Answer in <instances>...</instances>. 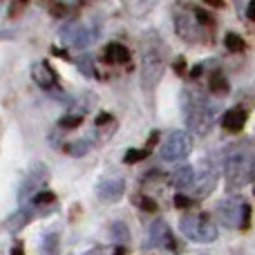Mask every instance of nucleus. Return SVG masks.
I'll list each match as a JSON object with an SVG mask.
<instances>
[{
  "mask_svg": "<svg viewBox=\"0 0 255 255\" xmlns=\"http://www.w3.org/2000/svg\"><path fill=\"white\" fill-rule=\"evenodd\" d=\"M181 110L190 132L199 136H206L215 126V119L220 115V103L208 99L206 94L197 90H184L181 92Z\"/></svg>",
  "mask_w": 255,
  "mask_h": 255,
  "instance_id": "obj_1",
  "label": "nucleus"
},
{
  "mask_svg": "<svg viewBox=\"0 0 255 255\" xmlns=\"http://www.w3.org/2000/svg\"><path fill=\"white\" fill-rule=\"evenodd\" d=\"M255 175V159L247 145H233L224 157V179L231 190L249 186Z\"/></svg>",
  "mask_w": 255,
  "mask_h": 255,
  "instance_id": "obj_2",
  "label": "nucleus"
},
{
  "mask_svg": "<svg viewBox=\"0 0 255 255\" xmlns=\"http://www.w3.org/2000/svg\"><path fill=\"white\" fill-rule=\"evenodd\" d=\"M166 70V54H163L161 40L154 36L143 49V58H141V88L145 94H152L154 88L159 85Z\"/></svg>",
  "mask_w": 255,
  "mask_h": 255,
  "instance_id": "obj_3",
  "label": "nucleus"
},
{
  "mask_svg": "<svg viewBox=\"0 0 255 255\" xmlns=\"http://www.w3.org/2000/svg\"><path fill=\"white\" fill-rule=\"evenodd\" d=\"M179 231L190 240V242H197V244H211V242H215L217 235H220L215 222H213L208 215H204V213L184 215L179 222Z\"/></svg>",
  "mask_w": 255,
  "mask_h": 255,
  "instance_id": "obj_4",
  "label": "nucleus"
},
{
  "mask_svg": "<svg viewBox=\"0 0 255 255\" xmlns=\"http://www.w3.org/2000/svg\"><path fill=\"white\" fill-rule=\"evenodd\" d=\"M63 45H70L76 49H85L92 43H97V38L101 36V25L99 22H81V20H70L61 27L58 31Z\"/></svg>",
  "mask_w": 255,
  "mask_h": 255,
  "instance_id": "obj_5",
  "label": "nucleus"
},
{
  "mask_svg": "<svg viewBox=\"0 0 255 255\" xmlns=\"http://www.w3.org/2000/svg\"><path fill=\"white\" fill-rule=\"evenodd\" d=\"M217 217L229 229H249L251 224V206L238 195L224 197L217 204Z\"/></svg>",
  "mask_w": 255,
  "mask_h": 255,
  "instance_id": "obj_6",
  "label": "nucleus"
},
{
  "mask_svg": "<svg viewBox=\"0 0 255 255\" xmlns=\"http://www.w3.org/2000/svg\"><path fill=\"white\" fill-rule=\"evenodd\" d=\"M193 152V136L184 130H175L166 136V141L161 143V154L163 161L168 163H177V161H184L188 154Z\"/></svg>",
  "mask_w": 255,
  "mask_h": 255,
  "instance_id": "obj_7",
  "label": "nucleus"
},
{
  "mask_svg": "<svg viewBox=\"0 0 255 255\" xmlns=\"http://www.w3.org/2000/svg\"><path fill=\"white\" fill-rule=\"evenodd\" d=\"M47 179H49L47 166H45L43 161L31 163L29 170H27V175H25V179L20 181V188H18V204H20V206L29 204L31 197H34V195L38 193L45 184H47Z\"/></svg>",
  "mask_w": 255,
  "mask_h": 255,
  "instance_id": "obj_8",
  "label": "nucleus"
},
{
  "mask_svg": "<svg viewBox=\"0 0 255 255\" xmlns=\"http://www.w3.org/2000/svg\"><path fill=\"white\" fill-rule=\"evenodd\" d=\"M206 29L202 22H199L197 13L195 11H177L175 13V31L179 38H184L186 43H199V40L206 38Z\"/></svg>",
  "mask_w": 255,
  "mask_h": 255,
  "instance_id": "obj_9",
  "label": "nucleus"
},
{
  "mask_svg": "<svg viewBox=\"0 0 255 255\" xmlns=\"http://www.w3.org/2000/svg\"><path fill=\"white\" fill-rule=\"evenodd\" d=\"M217 179H220L217 168L213 166V163H204V166L195 172V181H193V186H190V188H193V193H195V197H197V199L208 197V195L215 190Z\"/></svg>",
  "mask_w": 255,
  "mask_h": 255,
  "instance_id": "obj_10",
  "label": "nucleus"
},
{
  "mask_svg": "<svg viewBox=\"0 0 255 255\" xmlns=\"http://www.w3.org/2000/svg\"><path fill=\"white\" fill-rule=\"evenodd\" d=\"M148 240H150V247H154V249H166V251H175L177 249L175 235H172V231H170V226H168L166 220L150 222Z\"/></svg>",
  "mask_w": 255,
  "mask_h": 255,
  "instance_id": "obj_11",
  "label": "nucleus"
},
{
  "mask_svg": "<svg viewBox=\"0 0 255 255\" xmlns=\"http://www.w3.org/2000/svg\"><path fill=\"white\" fill-rule=\"evenodd\" d=\"M97 195L108 204L119 202V199L126 195V179L124 177H106V179L99 181Z\"/></svg>",
  "mask_w": 255,
  "mask_h": 255,
  "instance_id": "obj_12",
  "label": "nucleus"
},
{
  "mask_svg": "<svg viewBox=\"0 0 255 255\" xmlns=\"http://www.w3.org/2000/svg\"><path fill=\"white\" fill-rule=\"evenodd\" d=\"M31 79H34V83L38 85V88H43L45 92H54V90L58 88V76L47 61H38L31 65Z\"/></svg>",
  "mask_w": 255,
  "mask_h": 255,
  "instance_id": "obj_13",
  "label": "nucleus"
},
{
  "mask_svg": "<svg viewBox=\"0 0 255 255\" xmlns=\"http://www.w3.org/2000/svg\"><path fill=\"white\" fill-rule=\"evenodd\" d=\"M247 119H249L247 110H242V108H231V110H226L224 117H222V126L229 132H240L247 126Z\"/></svg>",
  "mask_w": 255,
  "mask_h": 255,
  "instance_id": "obj_14",
  "label": "nucleus"
},
{
  "mask_svg": "<svg viewBox=\"0 0 255 255\" xmlns=\"http://www.w3.org/2000/svg\"><path fill=\"white\" fill-rule=\"evenodd\" d=\"M195 181V168L188 166V163H184V166L175 168L170 175V184L175 186V188H190Z\"/></svg>",
  "mask_w": 255,
  "mask_h": 255,
  "instance_id": "obj_15",
  "label": "nucleus"
},
{
  "mask_svg": "<svg viewBox=\"0 0 255 255\" xmlns=\"http://www.w3.org/2000/svg\"><path fill=\"white\" fill-rule=\"evenodd\" d=\"M103 58H106L108 63H112V65H117V63L124 65V63L130 61V49L121 43H110L106 47V52H103Z\"/></svg>",
  "mask_w": 255,
  "mask_h": 255,
  "instance_id": "obj_16",
  "label": "nucleus"
},
{
  "mask_svg": "<svg viewBox=\"0 0 255 255\" xmlns=\"http://www.w3.org/2000/svg\"><path fill=\"white\" fill-rule=\"evenodd\" d=\"M31 217H34V213H31V208H27V204H25V206H20L11 217H9L7 224H4V229L11 231V233H16V231L25 229V226L29 224Z\"/></svg>",
  "mask_w": 255,
  "mask_h": 255,
  "instance_id": "obj_17",
  "label": "nucleus"
},
{
  "mask_svg": "<svg viewBox=\"0 0 255 255\" xmlns=\"http://www.w3.org/2000/svg\"><path fill=\"white\" fill-rule=\"evenodd\" d=\"M92 143H94V141L90 139V136H85V139H76V141H70V143L63 145V152L72 154V157H83V154L90 152Z\"/></svg>",
  "mask_w": 255,
  "mask_h": 255,
  "instance_id": "obj_18",
  "label": "nucleus"
},
{
  "mask_svg": "<svg viewBox=\"0 0 255 255\" xmlns=\"http://www.w3.org/2000/svg\"><path fill=\"white\" fill-rule=\"evenodd\" d=\"M208 90H211L213 94H226L231 90V85L222 72H215V74H211V79H208Z\"/></svg>",
  "mask_w": 255,
  "mask_h": 255,
  "instance_id": "obj_19",
  "label": "nucleus"
},
{
  "mask_svg": "<svg viewBox=\"0 0 255 255\" xmlns=\"http://www.w3.org/2000/svg\"><path fill=\"white\" fill-rule=\"evenodd\" d=\"M224 45H226V49H229V52H233V54H240V52H244V49H247L244 38L240 34H233V31H229V34L224 36Z\"/></svg>",
  "mask_w": 255,
  "mask_h": 255,
  "instance_id": "obj_20",
  "label": "nucleus"
},
{
  "mask_svg": "<svg viewBox=\"0 0 255 255\" xmlns=\"http://www.w3.org/2000/svg\"><path fill=\"white\" fill-rule=\"evenodd\" d=\"M110 235H112V240H117V242H128V240H130V229H128L126 222L117 220L110 224Z\"/></svg>",
  "mask_w": 255,
  "mask_h": 255,
  "instance_id": "obj_21",
  "label": "nucleus"
},
{
  "mask_svg": "<svg viewBox=\"0 0 255 255\" xmlns=\"http://www.w3.org/2000/svg\"><path fill=\"white\" fill-rule=\"evenodd\" d=\"M56 202V197H54V193H49V190H38V193L31 197V206L36 208H45V206H52V204Z\"/></svg>",
  "mask_w": 255,
  "mask_h": 255,
  "instance_id": "obj_22",
  "label": "nucleus"
},
{
  "mask_svg": "<svg viewBox=\"0 0 255 255\" xmlns=\"http://www.w3.org/2000/svg\"><path fill=\"white\" fill-rule=\"evenodd\" d=\"M124 4L128 7L130 13H134V16H143V13L150 9L152 0H124Z\"/></svg>",
  "mask_w": 255,
  "mask_h": 255,
  "instance_id": "obj_23",
  "label": "nucleus"
},
{
  "mask_svg": "<svg viewBox=\"0 0 255 255\" xmlns=\"http://www.w3.org/2000/svg\"><path fill=\"white\" fill-rule=\"evenodd\" d=\"M76 67H79V72H83V76H90V79H94V76H97V70H94V58L92 56H81L79 61H76Z\"/></svg>",
  "mask_w": 255,
  "mask_h": 255,
  "instance_id": "obj_24",
  "label": "nucleus"
},
{
  "mask_svg": "<svg viewBox=\"0 0 255 255\" xmlns=\"http://www.w3.org/2000/svg\"><path fill=\"white\" fill-rule=\"evenodd\" d=\"M150 154V150L148 148H141V150H136V148H130L126 152V157H124V161L126 163H139V161H143L145 157Z\"/></svg>",
  "mask_w": 255,
  "mask_h": 255,
  "instance_id": "obj_25",
  "label": "nucleus"
},
{
  "mask_svg": "<svg viewBox=\"0 0 255 255\" xmlns=\"http://www.w3.org/2000/svg\"><path fill=\"white\" fill-rule=\"evenodd\" d=\"M134 204L139 208H143V211H150V213L157 211V202H154L152 197H145V195H139V197L134 199Z\"/></svg>",
  "mask_w": 255,
  "mask_h": 255,
  "instance_id": "obj_26",
  "label": "nucleus"
},
{
  "mask_svg": "<svg viewBox=\"0 0 255 255\" xmlns=\"http://www.w3.org/2000/svg\"><path fill=\"white\" fill-rule=\"evenodd\" d=\"M85 0H52L54 7H61V11H70V9L81 7Z\"/></svg>",
  "mask_w": 255,
  "mask_h": 255,
  "instance_id": "obj_27",
  "label": "nucleus"
},
{
  "mask_svg": "<svg viewBox=\"0 0 255 255\" xmlns=\"http://www.w3.org/2000/svg\"><path fill=\"white\" fill-rule=\"evenodd\" d=\"M43 251L45 253H56L58 251V235H45V242H43Z\"/></svg>",
  "mask_w": 255,
  "mask_h": 255,
  "instance_id": "obj_28",
  "label": "nucleus"
},
{
  "mask_svg": "<svg viewBox=\"0 0 255 255\" xmlns=\"http://www.w3.org/2000/svg\"><path fill=\"white\" fill-rule=\"evenodd\" d=\"M195 204V199L186 197V195H175V206L177 208H190Z\"/></svg>",
  "mask_w": 255,
  "mask_h": 255,
  "instance_id": "obj_29",
  "label": "nucleus"
},
{
  "mask_svg": "<svg viewBox=\"0 0 255 255\" xmlns=\"http://www.w3.org/2000/svg\"><path fill=\"white\" fill-rule=\"evenodd\" d=\"M195 13H197V18H199V22H202L204 27H213V18L208 16L204 9H195Z\"/></svg>",
  "mask_w": 255,
  "mask_h": 255,
  "instance_id": "obj_30",
  "label": "nucleus"
},
{
  "mask_svg": "<svg viewBox=\"0 0 255 255\" xmlns=\"http://www.w3.org/2000/svg\"><path fill=\"white\" fill-rule=\"evenodd\" d=\"M244 16H247L249 20H253V22H255V0H249V4H247V11H244Z\"/></svg>",
  "mask_w": 255,
  "mask_h": 255,
  "instance_id": "obj_31",
  "label": "nucleus"
},
{
  "mask_svg": "<svg viewBox=\"0 0 255 255\" xmlns=\"http://www.w3.org/2000/svg\"><path fill=\"white\" fill-rule=\"evenodd\" d=\"M235 2V9H238V13L240 16H244V11H247V4H249V0H233Z\"/></svg>",
  "mask_w": 255,
  "mask_h": 255,
  "instance_id": "obj_32",
  "label": "nucleus"
},
{
  "mask_svg": "<svg viewBox=\"0 0 255 255\" xmlns=\"http://www.w3.org/2000/svg\"><path fill=\"white\" fill-rule=\"evenodd\" d=\"M175 72H179V74H184V72H186V61H184V58H177V63H175Z\"/></svg>",
  "mask_w": 255,
  "mask_h": 255,
  "instance_id": "obj_33",
  "label": "nucleus"
},
{
  "mask_svg": "<svg viewBox=\"0 0 255 255\" xmlns=\"http://www.w3.org/2000/svg\"><path fill=\"white\" fill-rule=\"evenodd\" d=\"M208 7H224V0H204Z\"/></svg>",
  "mask_w": 255,
  "mask_h": 255,
  "instance_id": "obj_34",
  "label": "nucleus"
}]
</instances>
